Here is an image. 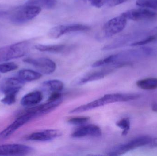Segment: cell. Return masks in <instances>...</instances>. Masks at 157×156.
I'll return each instance as SVG.
<instances>
[{
  "instance_id": "f1b7e54d",
  "label": "cell",
  "mask_w": 157,
  "mask_h": 156,
  "mask_svg": "<svg viewBox=\"0 0 157 156\" xmlns=\"http://www.w3.org/2000/svg\"><path fill=\"white\" fill-rule=\"evenodd\" d=\"M62 98V93L60 92H52L48 99V102H53L61 100Z\"/></svg>"
},
{
  "instance_id": "d6986e66",
  "label": "cell",
  "mask_w": 157,
  "mask_h": 156,
  "mask_svg": "<svg viewBox=\"0 0 157 156\" xmlns=\"http://www.w3.org/2000/svg\"><path fill=\"white\" fill-rule=\"evenodd\" d=\"M44 88L52 92H60L63 89L64 84L61 81L57 79L50 80L43 82Z\"/></svg>"
},
{
  "instance_id": "4316f807",
  "label": "cell",
  "mask_w": 157,
  "mask_h": 156,
  "mask_svg": "<svg viewBox=\"0 0 157 156\" xmlns=\"http://www.w3.org/2000/svg\"><path fill=\"white\" fill-rule=\"evenodd\" d=\"M96 8H100L103 5V0H80Z\"/></svg>"
},
{
  "instance_id": "9a60e30c",
  "label": "cell",
  "mask_w": 157,
  "mask_h": 156,
  "mask_svg": "<svg viewBox=\"0 0 157 156\" xmlns=\"http://www.w3.org/2000/svg\"><path fill=\"white\" fill-rule=\"evenodd\" d=\"M18 75V78L24 82L37 80L42 77V75L40 72L29 69H23L19 71Z\"/></svg>"
},
{
  "instance_id": "9c48e42d",
  "label": "cell",
  "mask_w": 157,
  "mask_h": 156,
  "mask_svg": "<svg viewBox=\"0 0 157 156\" xmlns=\"http://www.w3.org/2000/svg\"><path fill=\"white\" fill-rule=\"evenodd\" d=\"M33 148L24 145H3L0 146V156H24L32 153Z\"/></svg>"
},
{
  "instance_id": "e0dca14e",
  "label": "cell",
  "mask_w": 157,
  "mask_h": 156,
  "mask_svg": "<svg viewBox=\"0 0 157 156\" xmlns=\"http://www.w3.org/2000/svg\"><path fill=\"white\" fill-rule=\"evenodd\" d=\"M108 72V71H100L89 73L82 78L80 79V80L78 81V84L82 85V84H85L87 82L101 79L104 78L105 75L107 74Z\"/></svg>"
},
{
  "instance_id": "1f68e13d",
  "label": "cell",
  "mask_w": 157,
  "mask_h": 156,
  "mask_svg": "<svg viewBox=\"0 0 157 156\" xmlns=\"http://www.w3.org/2000/svg\"><path fill=\"white\" fill-rule=\"evenodd\" d=\"M152 110L154 111L157 112V103H155L152 105Z\"/></svg>"
},
{
  "instance_id": "ffe728a7",
  "label": "cell",
  "mask_w": 157,
  "mask_h": 156,
  "mask_svg": "<svg viewBox=\"0 0 157 156\" xmlns=\"http://www.w3.org/2000/svg\"><path fill=\"white\" fill-rule=\"evenodd\" d=\"M56 0H29L26 5H35L40 8L50 9L56 5Z\"/></svg>"
},
{
  "instance_id": "5bb4252c",
  "label": "cell",
  "mask_w": 157,
  "mask_h": 156,
  "mask_svg": "<svg viewBox=\"0 0 157 156\" xmlns=\"http://www.w3.org/2000/svg\"><path fill=\"white\" fill-rule=\"evenodd\" d=\"M43 99V95L40 92L35 91L28 93L22 98L21 104L25 107H30L39 103Z\"/></svg>"
},
{
  "instance_id": "8992f818",
  "label": "cell",
  "mask_w": 157,
  "mask_h": 156,
  "mask_svg": "<svg viewBox=\"0 0 157 156\" xmlns=\"http://www.w3.org/2000/svg\"><path fill=\"white\" fill-rule=\"evenodd\" d=\"M127 21V19L122 14L108 21L103 28L105 36L110 37L122 31L126 27Z\"/></svg>"
},
{
  "instance_id": "8fae6325",
  "label": "cell",
  "mask_w": 157,
  "mask_h": 156,
  "mask_svg": "<svg viewBox=\"0 0 157 156\" xmlns=\"http://www.w3.org/2000/svg\"><path fill=\"white\" fill-rule=\"evenodd\" d=\"M62 132L59 130L50 129L41 132L33 133L26 137L29 141L46 142L53 140L62 135Z\"/></svg>"
},
{
  "instance_id": "44dd1931",
  "label": "cell",
  "mask_w": 157,
  "mask_h": 156,
  "mask_svg": "<svg viewBox=\"0 0 157 156\" xmlns=\"http://www.w3.org/2000/svg\"><path fill=\"white\" fill-rule=\"evenodd\" d=\"M18 92H10L5 93V96L2 100L1 102L6 105H11L15 102L16 100V96Z\"/></svg>"
},
{
  "instance_id": "2e32d148",
  "label": "cell",
  "mask_w": 157,
  "mask_h": 156,
  "mask_svg": "<svg viewBox=\"0 0 157 156\" xmlns=\"http://www.w3.org/2000/svg\"><path fill=\"white\" fill-rule=\"evenodd\" d=\"M35 48L41 52L61 53L65 50L66 46L64 45H35Z\"/></svg>"
},
{
  "instance_id": "5b68a950",
  "label": "cell",
  "mask_w": 157,
  "mask_h": 156,
  "mask_svg": "<svg viewBox=\"0 0 157 156\" xmlns=\"http://www.w3.org/2000/svg\"><path fill=\"white\" fill-rule=\"evenodd\" d=\"M117 96L115 93L107 94L98 100L93 101L89 103L75 108L70 111V113H78L90 111L101 107L106 104L117 103Z\"/></svg>"
},
{
  "instance_id": "4dcf8cb0",
  "label": "cell",
  "mask_w": 157,
  "mask_h": 156,
  "mask_svg": "<svg viewBox=\"0 0 157 156\" xmlns=\"http://www.w3.org/2000/svg\"><path fill=\"white\" fill-rule=\"evenodd\" d=\"M150 34H153L156 35H157V26L155 27L154 29H152L150 31Z\"/></svg>"
},
{
  "instance_id": "52a82bcc",
  "label": "cell",
  "mask_w": 157,
  "mask_h": 156,
  "mask_svg": "<svg viewBox=\"0 0 157 156\" xmlns=\"http://www.w3.org/2000/svg\"><path fill=\"white\" fill-rule=\"evenodd\" d=\"M24 61L34 66L40 72L46 75L53 73L56 70L57 67L56 63L48 58H28L25 59Z\"/></svg>"
},
{
  "instance_id": "ba28073f",
  "label": "cell",
  "mask_w": 157,
  "mask_h": 156,
  "mask_svg": "<svg viewBox=\"0 0 157 156\" xmlns=\"http://www.w3.org/2000/svg\"><path fill=\"white\" fill-rule=\"evenodd\" d=\"M122 15L128 20L133 21L151 20L155 18L157 13L155 11L150 10L149 8L140 7L136 9L128 10Z\"/></svg>"
},
{
  "instance_id": "83f0119b",
  "label": "cell",
  "mask_w": 157,
  "mask_h": 156,
  "mask_svg": "<svg viewBox=\"0 0 157 156\" xmlns=\"http://www.w3.org/2000/svg\"><path fill=\"white\" fill-rule=\"evenodd\" d=\"M128 0H106V4L109 7H114L127 2Z\"/></svg>"
},
{
  "instance_id": "6da1fadb",
  "label": "cell",
  "mask_w": 157,
  "mask_h": 156,
  "mask_svg": "<svg viewBox=\"0 0 157 156\" xmlns=\"http://www.w3.org/2000/svg\"><path fill=\"white\" fill-rule=\"evenodd\" d=\"M30 45L29 41H23L0 49V62L24 56L29 51Z\"/></svg>"
},
{
  "instance_id": "cb8c5ba5",
  "label": "cell",
  "mask_w": 157,
  "mask_h": 156,
  "mask_svg": "<svg viewBox=\"0 0 157 156\" xmlns=\"http://www.w3.org/2000/svg\"><path fill=\"white\" fill-rule=\"evenodd\" d=\"M90 119V118L88 116H78L70 118L68 122L73 125H82L87 122Z\"/></svg>"
},
{
  "instance_id": "f546056e",
  "label": "cell",
  "mask_w": 157,
  "mask_h": 156,
  "mask_svg": "<svg viewBox=\"0 0 157 156\" xmlns=\"http://www.w3.org/2000/svg\"><path fill=\"white\" fill-rule=\"evenodd\" d=\"M149 144L150 145V147H157V138H155L153 139H152Z\"/></svg>"
},
{
  "instance_id": "d4e9b609",
  "label": "cell",
  "mask_w": 157,
  "mask_h": 156,
  "mask_svg": "<svg viewBox=\"0 0 157 156\" xmlns=\"http://www.w3.org/2000/svg\"><path fill=\"white\" fill-rule=\"evenodd\" d=\"M18 66L14 62H6L0 64V73H6L15 70Z\"/></svg>"
},
{
  "instance_id": "7a4b0ae2",
  "label": "cell",
  "mask_w": 157,
  "mask_h": 156,
  "mask_svg": "<svg viewBox=\"0 0 157 156\" xmlns=\"http://www.w3.org/2000/svg\"><path fill=\"white\" fill-rule=\"evenodd\" d=\"M41 11V8L38 6L26 5L14 12L10 18L14 24H24L37 16Z\"/></svg>"
},
{
  "instance_id": "836d02e7",
  "label": "cell",
  "mask_w": 157,
  "mask_h": 156,
  "mask_svg": "<svg viewBox=\"0 0 157 156\" xmlns=\"http://www.w3.org/2000/svg\"><path fill=\"white\" fill-rule=\"evenodd\" d=\"M0 78H1V76H0Z\"/></svg>"
},
{
  "instance_id": "7c38bea8",
  "label": "cell",
  "mask_w": 157,
  "mask_h": 156,
  "mask_svg": "<svg viewBox=\"0 0 157 156\" xmlns=\"http://www.w3.org/2000/svg\"><path fill=\"white\" fill-rule=\"evenodd\" d=\"M101 130L99 126L94 125H88L80 126L71 135L74 138H81L86 136L99 137L101 135Z\"/></svg>"
},
{
  "instance_id": "30bf717a",
  "label": "cell",
  "mask_w": 157,
  "mask_h": 156,
  "mask_svg": "<svg viewBox=\"0 0 157 156\" xmlns=\"http://www.w3.org/2000/svg\"><path fill=\"white\" fill-rule=\"evenodd\" d=\"M32 118V116L29 114L22 113L15 121L0 133V141L5 140L10 137L17 129L23 126Z\"/></svg>"
},
{
  "instance_id": "ac0fdd59",
  "label": "cell",
  "mask_w": 157,
  "mask_h": 156,
  "mask_svg": "<svg viewBox=\"0 0 157 156\" xmlns=\"http://www.w3.org/2000/svg\"><path fill=\"white\" fill-rule=\"evenodd\" d=\"M136 85L142 89L152 90L157 88V78H149L138 81Z\"/></svg>"
},
{
  "instance_id": "277c9868",
  "label": "cell",
  "mask_w": 157,
  "mask_h": 156,
  "mask_svg": "<svg viewBox=\"0 0 157 156\" xmlns=\"http://www.w3.org/2000/svg\"><path fill=\"white\" fill-rule=\"evenodd\" d=\"M90 29V27L88 26L82 24L59 25L50 29L48 35L50 38L57 39L68 33L88 31Z\"/></svg>"
},
{
  "instance_id": "d6a6232c",
  "label": "cell",
  "mask_w": 157,
  "mask_h": 156,
  "mask_svg": "<svg viewBox=\"0 0 157 156\" xmlns=\"http://www.w3.org/2000/svg\"><path fill=\"white\" fill-rule=\"evenodd\" d=\"M6 13L5 12H2V11H0V16L4 15L6 14Z\"/></svg>"
},
{
  "instance_id": "4fadbf2b",
  "label": "cell",
  "mask_w": 157,
  "mask_h": 156,
  "mask_svg": "<svg viewBox=\"0 0 157 156\" xmlns=\"http://www.w3.org/2000/svg\"><path fill=\"white\" fill-rule=\"evenodd\" d=\"M25 83L19 78H7L1 83L0 89L4 94L10 92H19Z\"/></svg>"
},
{
  "instance_id": "603a6c76",
  "label": "cell",
  "mask_w": 157,
  "mask_h": 156,
  "mask_svg": "<svg viewBox=\"0 0 157 156\" xmlns=\"http://www.w3.org/2000/svg\"><path fill=\"white\" fill-rule=\"evenodd\" d=\"M136 5L140 7L157 9V0H136Z\"/></svg>"
},
{
  "instance_id": "484cf974",
  "label": "cell",
  "mask_w": 157,
  "mask_h": 156,
  "mask_svg": "<svg viewBox=\"0 0 157 156\" xmlns=\"http://www.w3.org/2000/svg\"><path fill=\"white\" fill-rule=\"evenodd\" d=\"M157 39V35H156L150 34V35L148 36L146 38L140 40V41H136V42L132 43L131 45V46H138L144 45L151 43Z\"/></svg>"
},
{
  "instance_id": "3957f363",
  "label": "cell",
  "mask_w": 157,
  "mask_h": 156,
  "mask_svg": "<svg viewBox=\"0 0 157 156\" xmlns=\"http://www.w3.org/2000/svg\"><path fill=\"white\" fill-rule=\"evenodd\" d=\"M151 140V137L147 136L138 137L126 143L117 146L109 149L106 152V154L109 156L122 155L135 148L149 144Z\"/></svg>"
},
{
  "instance_id": "7402d4cb",
  "label": "cell",
  "mask_w": 157,
  "mask_h": 156,
  "mask_svg": "<svg viewBox=\"0 0 157 156\" xmlns=\"http://www.w3.org/2000/svg\"><path fill=\"white\" fill-rule=\"evenodd\" d=\"M117 126L122 129V135L126 136L129 132L130 129V122L129 118H125L121 119L116 123Z\"/></svg>"
}]
</instances>
